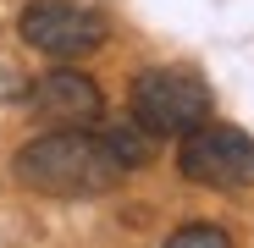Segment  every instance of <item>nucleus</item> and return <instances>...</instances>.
Segmentation results:
<instances>
[{"instance_id":"obj_1","label":"nucleus","mask_w":254,"mask_h":248,"mask_svg":"<svg viewBox=\"0 0 254 248\" xmlns=\"http://www.w3.org/2000/svg\"><path fill=\"white\" fill-rule=\"evenodd\" d=\"M11 171H17L22 188L45 193V198H100V193L122 188L127 165L111 154L105 133H94V127H56L45 138L22 144Z\"/></svg>"},{"instance_id":"obj_2","label":"nucleus","mask_w":254,"mask_h":248,"mask_svg":"<svg viewBox=\"0 0 254 248\" xmlns=\"http://www.w3.org/2000/svg\"><path fill=\"white\" fill-rule=\"evenodd\" d=\"M133 121L149 133V138H183L193 133L199 121H210L216 110V94H210V83L188 66H149L133 77Z\"/></svg>"},{"instance_id":"obj_3","label":"nucleus","mask_w":254,"mask_h":248,"mask_svg":"<svg viewBox=\"0 0 254 248\" xmlns=\"http://www.w3.org/2000/svg\"><path fill=\"white\" fill-rule=\"evenodd\" d=\"M177 171L193 182V188H221V193H238V188H254V138L243 127H227V121H199L193 133L177 138Z\"/></svg>"},{"instance_id":"obj_4","label":"nucleus","mask_w":254,"mask_h":248,"mask_svg":"<svg viewBox=\"0 0 254 248\" xmlns=\"http://www.w3.org/2000/svg\"><path fill=\"white\" fill-rule=\"evenodd\" d=\"M17 33L28 50L50 55V61H83L105 45V17L94 6H77V0H33Z\"/></svg>"},{"instance_id":"obj_5","label":"nucleus","mask_w":254,"mask_h":248,"mask_svg":"<svg viewBox=\"0 0 254 248\" xmlns=\"http://www.w3.org/2000/svg\"><path fill=\"white\" fill-rule=\"evenodd\" d=\"M22 99H28L33 116L56 121V127H94V121L105 116V94H100V83H94L89 72H77V66H56V72H45Z\"/></svg>"},{"instance_id":"obj_6","label":"nucleus","mask_w":254,"mask_h":248,"mask_svg":"<svg viewBox=\"0 0 254 248\" xmlns=\"http://www.w3.org/2000/svg\"><path fill=\"white\" fill-rule=\"evenodd\" d=\"M105 144H111V154L127 165V171H138V165H149V133L138 127V121L133 116H122V121H111V127H105Z\"/></svg>"},{"instance_id":"obj_7","label":"nucleus","mask_w":254,"mask_h":248,"mask_svg":"<svg viewBox=\"0 0 254 248\" xmlns=\"http://www.w3.org/2000/svg\"><path fill=\"white\" fill-rule=\"evenodd\" d=\"M166 248H232V237L221 226H183L166 237Z\"/></svg>"}]
</instances>
